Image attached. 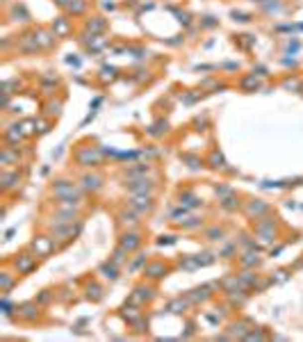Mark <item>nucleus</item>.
<instances>
[{"label":"nucleus","mask_w":303,"mask_h":342,"mask_svg":"<svg viewBox=\"0 0 303 342\" xmlns=\"http://www.w3.org/2000/svg\"><path fill=\"white\" fill-rule=\"evenodd\" d=\"M18 278H21V276H18V274L5 262V265H2V269H0V292L9 294L11 290L18 285Z\"/></svg>","instance_id":"5701e85b"},{"label":"nucleus","mask_w":303,"mask_h":342,"mask_svg":"<svg viewBox=\"0 0 303 342\" xmlns=\"http://www.w3.org/2000/svg\"><path fill=\"white\" fill-rule=\"evenodd\" d=\"M290 272L292 267H283V269H276V272H271V283H285L287 278H290Z\"/></svg>","instance_id":"3c124183"},{"label":"nucleus","mask_w":303,"mask_h":342,"mask_svg":"<svg viewBox=\"0 0 303 342\" xmlns=\"http://www.w3.org/2000/svg\"><path fill=\"white\" fill-rule=\"evenodd\" d=\"M130 329H132V331H135L137 336H146V333H148V317L144 315L139 322H135V324L130 326Z\"/></svg>","instance_id":"603ef678"},{"label":"nucleus","mask_w":303,"mask_h":342,"mask_svg":"<svg viewBox=\"0 0 303 342\" xmlns=\"http://www.w3.org/2000/svg\"><path fill=\"white\" fill-rule=\"evenodd\" d=\"M180 160L187 162V167H192V169H201V167L205 165V160H203V158L192 155V153H180Z\"/></svg>","instance_id":"09e8293b"},{"label":"nucleus","mask_w":303,"mask_h":342,"mask_svg":"<svg viewBox=\"0 0 303 342\" xmlns=\"http://www.w3.org/2000/svg\"><path fill=\"white\" fill-rule=\"evenodd\" d=\"M5 262L18 274V276H30V274L39 267V256L32 251V249H30V246H25V249L16 251L11 258H7Z\"/></svg>","instance_id":"7ed1b4c3"},{"label":"nucleus","mask_w":303,"mask_h":342,"mask_svg":"<svg viewBox=\"0 0 303 342\" xmlns=\"http://www.w3.org/2000/svg\"><path fill=\"white\" fill-rule=\"evenodd\" d=\"M235 189L230 187V185H226V182H221V185H214V194L216 196H219V201H221V198H226L228 194H233Z\"/></svg>","instance_id":"6e6d98bb"},{"label":"nucleus","mask_w":303,"mask_h":342,"mask_svg":"<svg viewBox=\"0 0 303 342\" xmlns=\"http://www.w3.org/2000/svg\"><path fill=\"white\" fill-rule=\"evenodd\" d=\"M173 269H176V262L164 260V258H151V260L146 262V267L141 269V276L146 278V281H153V283H160Z\"/></svg>","instance_id":"6e6552de"},{"label":"nucleus","mask_w":303,"mask_h":342,"mask_svg":"<svg viewBox=\"0 0 303 342\" xmlns=\"http://www.w3.org/2000/svg\"><path fill=\"white\" fill-rule=\"evenodd\" d=\"M271 212V205L267 203L265 198H255V196H249L246 201L242 203V214L246 219L255 221V219H262L265 214Z\"/></svg>","instance_id":"ddd939ff"},{"label":"nucleus","mask_w":303,"mask_h":342,"mask_svg":"<svg viewBox=\"0 0 303 342\" xmlns=\"http://www.w3.org/2000/svg\"><path fill=\"white\" fill-rule=\"evenodd\" d=\"M233 16H235V21H251L246 14H242V11H233Z\"/></svg>","instance_id":"bf43d9fd"},{"label":"nucleus","mask_w":303,"mask_h":342,"mask_svg":"<svg viewBox=\"0 0 303 342\" xmlns=\"http://www.w3.org/2000/svg\"><path fill=\"white\" fill-rule=\"evenodd\" d=\"M60 85H62V80L57 75L50 73V71H46V75L39 78V89L43 91V96H55L57 89H60Z\"/></svg>","instance_id":"7c9ffc66"},{"label":"nucleus","mask_w":303,"mask_h":342,"mask_svg":"<svg viewBox=\"0 0 303 342\" xmlns=\"http://www.w3.org/2000/svg\"><path fill=\"white\" fill-rule=\"evenodd\" d=\"M123 203L130 205V208L135 210V212H139L141 217H151L153 212H155V194H125Z\"/></svg>","instance_id":"1a4fd4ad"},{"label":"nucleus","mask_w":303,"mask_h":342,"mask_svg":"<svg viewBox=\"0 0 303 342\" xmlns=\"http://www.w3.org/2000/svg\"><path fill=\"white\" fill-rule=\"evenodd\" d=\"M176 267L183 269V272H196L201 265H199V260H196V256H183L176 260Z\"/></svg>","instance_id":"79ce46f5"},{"label":"nucleus","mask_w":303,"mask_h":342,"mask_svg":"<svg viewBox=\"0 0 303 342\" xmlns=\"http://www.w3.org/2000/svg\"><path fill=\"white\" fill-rule=\"evenodd\" d=\"M157 285L153 283V281H141V283H137L135 288H132V292L128 294V304H135V306H141V308H146V306H151L153 301L157 299Z\"/></svg>","instance_id":"0eeeda50"},{"label":"nucleus","mask_w":303,"mask_h":342,"mask_svg":"<svg viewBox=\"0 0 303 342\" xmlns=\"http://www.w3.org/2000/svg\"><path fill=\"white\" fill-rule=\"evenodd\" d=\"M73 162L78 167H85V169H98V167H103L105 158H103V151L98 149V146L78 144L76 151H73Z\"/></svg>","instance_id":"20e7f679"},{"label":"nucleus","mask_w":303,"mask_h":342,"mask_svg":"<svg viewBox=\"0 0 303 342\" xmlns=\"http://www.w3.org/2000/svg\"><path fill=\"white\" fill-rule=\"evenodd\" d=\"M30 249H32L34 253L39 256V260H48L50 256H55L57 251H62L60 244H57V240H55L53 235H50L48 230H39V233H34L32 240H30Z\"/></svg>","instance_id":"39448f33"},{"label":"nucleus","mask_w":303,"mask_h":342,"mask_svg":"<svg viewBox=\"0 0 303 342\" xmlns=\"http://www.w3.org/2000/svg\"><path fill=\"white\" fill-rule=\"evenodd\" d=\"M82 292H85V299L92 301V304H98V301L105 299V288H103V283H98L96 276L82 281Z\"/></svg>","instance_id":"6ab92c4d"},{"label":"nucleus","mask_w":303,"mask_h":342,"mask_svg":"<svg viewBox=\"0 0 303 342\" xmlns=\"http://www.w3.org/2000/svg\"><path fill=\"white\" fill-rule=\"evenodd\" d=\"M48 194L53 201H64V203H73L78 208H87V194L78 182L69 180V178H55L50 182Z\"/></svg>","instance_id":"f257e3e1"},{"label":"nucleus","mask_w":303,"mask_h":342,"mask_svg":"<svg viewBox=\"0 0 303 342\" xmlns=\"http://www.w3.org/2000/svg\"><path fill=\"white\" fill-rule=\"evenodd\" d=\"M114 219H116L119 230H123V228H139L141 221H144V217H141L139 212H135L130 205L123 203V208L114 210Z\"/></svg>","instance_id":"dca6fc26"},{"label":"nucleus","mask_w":303,"mask_h":342,"mask_svg":"<svg viewBox=\"0 0 303 342\" xmlns=\"http://www.w3.org/2000/svg\"><path fill=\"white\" fill-rule=\"evenodd\" d=\"M71 2H73V0H53V5H57V7H60V9H62V11H64V9H66V7H69V5H71Z\"/></svg>","instance_id":"13d9d810"},{"label":"nucleus","mask_w":303,"mask_h":342,"mask_svg":"<svg viewBox=\"0 0 303 342\" xmlns=\"http://www.w3.org/2000/svg\"><path fill=\"white\" fill-rule=\"evenodd\" d=\"M203 240L221 244V242L226 240V226H223V224H210V226H205V228H203Z\"/></svg>","instance_id":"72a5a7b5"},{"label":"nucleus","mask_w":303,"mask_h":342,"mask_svg":"<svg viewBox=\"0 0 303 342\" xmlns=\"http://www.w3.org/2000/svg\"><path fill=\"white\" fill-rule=\"evenodd\" d=\"M216 256L221 258V260H233V258L239 256V244L237 240H223L221 244H219V249H216Z\"/></svg>","instance_id":"473e14b6"},{"label":"nucleus","mask_w":303,"mask_h":342,"mask_svg":"<svg viewBox=\"0 0 303 342\" xmlns=\"http://www.w3.org/2000/svg\"><path fill=\"white\" fill-rule=\"evenodd\" d=\"M119 274H121V267H119V265H114L112 260L101 262V265H98V269H96V276L103 278V281H109V283L119 281Z\"/></svg>","instance_id":"2f4dec72"},{"label":"nucleus","mask_w":303,"mask_h":342,"mask_svg":"<svg viewBox=\"0 0 303 342\" xmlns=\"http://www.w3.org/2000/svg\"><path fill=\"white\" fill-rule=\"evenodd\" d=\"M43 230H48L50 235L57 240L60 249L69 246L71 242H76L82 233V221H76V224H55V226H46Z\"/></svg>","instance_id":"423d86ee"},{"label":"nucleus","mask_w":303,"mask_h":342,"mask_svg":"<svg viewBox=\"0 0 303 342\" xmlns=\"http://www.w3.org/2000/svg\"><path fill=\"white\" fill-rule=\"evenodd\" d=\"M0 165H2V169H18V165H23L18 149L2 146V151H0Z\"/></svg>","instance_id":"393cba45"},{"label":"nucleus","mask_w":303,"mask_h":342,"mask_svg":"<svg viewBox=\"0 0 303 342\" xmlns=\"http://www.w3.org/2000/svg\"><path fill=\"white\" fill-rule=\"evenodd\" d=\"M34 32H37V41H39V48L41 50H53L57 46L60 39L55 37V32L50 27H43V25H37L34 27Z\"/></svg>","instance_id":"a878e982"},{"label":"nucleus","mask_w":303,"mask_h":342,"mask_svg":"<svg viewBox=\"0 0 303 342\" xmlns=\"http://www.w3.org/2000/svg\"><path fill=\"white\" fill-rule=\"evenodd\" d=\"M148 173H155V167L151 165V162H135V165L125 167L123 171H121V178L123 180H130V178H139V176H148Z\"/></svg>","instance_id":"b1692460"},{"label":"nucleus","mask_w":303,"mask_h":342,"mask_svg":"<svg viewBox=\"0 0 303 342\" xmlns=\"http://www.w3.org/2000/svg\"><path fill=\"white\" fill-rule=\"evenodd\" d=\"M21 128H23V133H25L27 139H32V137H37V135H39L37 119H23V121H21Z\"/></svg>","instance_id":"de8ad7c7"},{"label":"nucleus","mask_w":303,"mask_h":342,"mask_svg":"<svg viewBox=\"0 0 303 342\" xmlns=\"http://www.w3.org/2000/svg\"><path fill=\"white\" fill-rule=\"evenodd\" d=\"M50 30L55 32L57 39H69V37H73V21H71L69 14H60V16L50 23Z\"/></svg>","instance_id":"aec40b11"},{"label":"nucleus","mask_w":303,"mask_h":342,"mask_svg":"<svg viewBox=\"0 0 303 342\" xmlns=\"http://www.w3.org/2000/svg\"><path fill=\"white\" fill-rule=\"evenodd\" d=\"M62 107H64V101H62V98L55 101V96H50L48 101L43 103V112L41 114H46V117H50V119H57L62 114Z\"/></svg>","instance_id":"58836bf2"},{"label":"nucleus","mask_w":303,"mask_h":342,"mask_svg":"<svg viewBox=\"0 0 303 342\" xmlns=\"http://www.w3.org/2000/svg\"><path fill=\"white\" fill-rule=\"evenodd\" d=\"M55 299H57V290H48V288L41 290V292L34 297V301H37V304H41L43 308H46V306H50Z\"/></svg>","instance_id":"49530a36"},{"label":"nucleus","mask_w":303,"mask_h":342,"mask_svg":"<svg viewBox=\"0 0 303 342\" xmlns=\"http://www.w3.org/2000/svg\"><path fill=\"white\" fill-rule=\"evenodd\" d=\"M242 194H237V192H233V194H228L226 198H221L219 201V208L221 210H226V212H237V210H242Z\"/></svg>","instance_id":"e433bc0d"},{"label":"nucleus","mask_w":303,"mask_h":342,"mask_svg":"<svg viewBox=\"0 0 303 342\" xmlns=\"http://www.w3.org/2000/svg\"><path fill=\"white\" fill-rule=\"evenodd\" d=\"M148 260H151V258H148V253H139L137 258L130 256V262H128V267H125V269H128V272H139L141 274V269L146 267Z\"/></svg>","instance_id":"a18cd8bd"},{"label":"nucleus","mask_w":303,"mask_h":342,"mask_svg":"<svg viewBox=\"0 0 303 342\" xmlns=\"http://www.w3.org/2000/svg\"><path fill=\"white\" fill-rule=\"evenodd\" d=\"M78 185H80L82 189H85V194H98L101 189L105 187V176L101 173V171L92 169V171H87V173H82L80 180H78Z\"/></svg>","instance_id":"f3484780"},{"label":"nucleus","mask_w":303,"mask_h":342,"mask_svg":"<svg viewBox=\"0 0 303 342\" xmlns=\"http://www.w3.org/2000/svg\"><path fill=\"white\" fill-rule=\"evenodd\" d=\"M285 89H290V91H301V87H303V80L301 78H285V80L281 82Z\"/></svg>","instance_id":"864d4df0"},{"label":"nucleus","mask_w":303,"mask_h":342,"mask_svg":"<svg viewBox=\"0 0 303 342\" xmlns=\"http://www.w3.org/2000/svg\"><path fill=\"white\" fill-rule=\"evenodd\" d=\"M205 165L210 167V169H214V171H226V173H233V169L228 167L223 153L216 149V146H214V149H210V153H207V158H205Z\"/></svg>","instance_id":"c85d7f7f"},{"label":"nucleus","mask_w":303,"mask_h":342,"mask_svg":"<svg viewBox=\"0 0 303 342\" xmlns=\"http://www.w3.org/2000/svg\"><path fill=\"white\" fill-rule=\"evenodd\" d=\"M130 256H132V253H130V251H125L123 246H119V244H116V246H114V251H112V256H109V260H112L114 265H119V267L123 269V267H128Z\"/></svg>","instance_id":"ea45409f"},{"label":"nucleus","mask_w":303,"mask_h":342,"mask_svg":"<svg viewBox=\"0 0 303 342\" xmlns=\"http://www.w3.org/2000/svg\"><path fill=\"white\" fill-rule=\"evenodd\" d=\"M43 320V306L37 301H23L16 308V322L21 324H39Z\"/></svg>","instance_id":"9b49d317"},{"label":"nucleus","mask_w":303,"mask_h":342,"mask_svg":"<svg viewBox=\"0 0 303 342\" xmlns=\"http://www.w3.org/2000/svg\"><path fill=\"white\" fill-rule=\"evenodd\" d=\"M107 27H109L107 18L101 16V14L85 18V23H82V30H85V32H89V34H105V32H107Z\"/></svg>","instance_id":"bb28decb"},{"label":"nucleus","mask_w":303,"mask_h":342,"mask_svg":"<svg viewBox=\"0 0 303 342\" xmlns=\"http://www.w3.org/2000/svg\"><path fill=\"white\" fill-rule=\"evenodd\" d=\"M23 187V173H18V169H2L0 173V189L5 196H14L16 192H21Z\"/></svg>","instance_id":"4468645a"},{"label":"nucleus","mask_w":303,"mask_h":342,"mask_svg":"<svg viewBox=\"0 0 303 342\" xmlns=\"http://www.w3.org/2000/svg\"><path fill=\"white\" fill-rule=\"evenodd\" d=\"M144 228H123V230H119V237H116V244L119 246H123L125 251H130V253H137L144 246Z\"/></svg>","instance_id":"9d476101"},{"label":"nucleus","mask_w":303,"mask_h":342,"mask_svg":"<svg viewBox=\"0 0 303 342\" xmlns=\"http://www.w3.org/2000/svg\"><path fill=\"white\" fill-rule=\"evenodd\" d=\"M244 340H251V342H260V340H269V333L265 331V329H253V331L249 333V336L244 338Z\"/></svg>","instance_id":"5fc2aeb1"},{"label":"nucleus","mask_w":303,"mask_h":342,"mask_svg":"<svg viewBox=\"0 0 303 342\" xmlns=\"http://www.w3.org/2000/svg\"><path fill=\"white\" fill-rule=\"evenodd\" d=\"M253 235L258 237L262 244H271L281 237V219L276 214H265L262 219H255L253 221Z\"/></svg>","instance_id":"f03ea898"},{"label":"nucleus","mask_w":303,"mask_h":342,"mask_svg":"<svg viewBox=\"0 0 303 342\" xmlns=\"http://www.w3.org/2000/svg\"><path fill=\"white\" fill-rule=\"evenodd\" d=\"M121 185L130 194H157V189H160L157 178H151V173L148 176H139V178H130V180H123Z\"/></svg>","instance_id":"f8f14e48"},{"label":"nucleus","mask_w":303,"mask_h":342,"mask_svg":"<svg viewBox=\"0 0 303 342\" xmlns=\"http://www.w3.org/2000/svg\"><path fill=\"white\" fill-rule=\"evenodd\" d=\"M157 244H160V246L176 244V235H160V237H157Z\"/></svg>","instance_id":"4d7b16f0"},{"label":"nucleus","mask_w":303,"mask_h":342,"mask_svg":"<svg viewBox=\"0 0 303 342\" xmlns=\"http://www.w3.org/2000/svg\"><path fill=\"white\" fill-rule=\"evenodd\" d=\"M14 48H16V53L21 55H34L39 53V41H37V32H34V27L32 30H23L21 34H16L14 37Z\"/></svg>","instance_id":"2eb2a0df"},{"label":"nucleus","mask_w":303,"mask_h":342,"mask_svg":"<svg viewBox=\"0 0 303 342\" xmlns=\"http://www.w3.org/2000/svg\"><path fill=\"white\" fill-rule=\"evenodd\" d=\"M116 78H119V69H116V66H109V64L101 66V69H98V73H96V80L101 82L103 87L112 85Z\"/></svg>","instance_id":"c9c22d12"},{"label":"nucleus","mask_w":303,"mask_h":342,"mask_svg":"<svg viewBox=\"0 0 303 342\" xmlns=\"http://www.w3.org/2000/svg\"><path fill=\"white\" fill-rule=\"evenodd\" d=\"M237 85H239V89L242 91H255V89L262 87V82H260V78H255V73H246Z\"/></svg>","instance_id":"a19ab883"},{"label":"nucleus","mask_w":303,"mask_h":342,"mask_svg":"<svg viewBox=\"0 0 303 342\" xmlns=\"http://www.w3.org/2000/svg\"><path fill=\"white\" fill-rule=\"evenodd\" d=\"M255 329V324L249 320V317H237V320L228 322L226 326V333L230 336V340H235V338H239V340H244V338L249 336L251 331Z\"/></svg>","instance_id":"a211bd4d"},{"label":"nucleus","mask_w":303,"mask_h":342,"mask_svg":"<svg viewBox=\"0 0 303 342\" xmlns=\"http://www.w3.org/2000/svg\"><path fill=\"white\" fill-rule=\"evenodd\" d=\"M178 203L192 210V208H199V205H203V198L196 196L194 189L185 187V189H178Z\"/></svg>","instance_id":"f704fd0d"},{"label":"nucleus","mask_w":303,"mask_h":342,"mask_svg":"<svg viewBox=\"0 0 303 342\" xmlns=\"http://www.w3.org/2000/svg\"><path fill=\"white\" fill-rule=\"evenodd\" d=\"M89 7H92V0H73L64 9V14H69L71 18H78V16H85L87 11H89Z\"/></svg>","instance_id":"4c0bfd02"},{"label":"nucleus","mask_w":303,"mask_h":342,"mask_svg":"<svg viewBox=\"0 0 303 342\" xmlns=\"http://www.w3.org/2000/svg\"><path fill=\"white\" fill-rule=\"evenodd\" d=\"M25 133H23L21 128V121H16L14 126H7L5 130H2V142H5V146H14V149H21V142H25Z\"/></svg>","instance_id":"412c9836"},{"label":"nucleus","mask_w":303,"mask_h":342,"mask_svg":"<svg viewBox=\"0 0 303 342\" xmlns=\"http://www.w3.org/2000/svg\"><path fill=\"white\" fill-rule=\"evenodd\" d=\"M237 240V244H239V251H251V249H258L260 251V246H258V242H255V235L253 237H249V233H239V237H235Z\"/></svg>","instance_id":"37998d69"},{"label":"nucleus","mask_w":303,"mask_h":342,"mask_svg":"<svg viewBox=\"0 0 303 342\" xmlns=\"http://www.w3.org/2000/svg\"><path fill=\"white\" fill-rule=\"evenodd\" d=\"M119 317L128 326H132L135 322H139L141 317H144V308H141V306H135V304H128V301H125V304L119 308Z\"/></svg>","instance_id":"cd10ccee"},{"label":"nucleus","mask_w":303,"mask_h":342,"mask_svg":"<svg viewBox=\"0 0 303 342\" xmlns=\"http://www.w3.org/2000/svg\"><path fill=\"white\" fill-rule=\"evenodd\" d=\"M216 253H212V251H203V253H196V260H199V265L201 267H210V265H214L216 262Z\"/></svg>","instance_id":"8fccbe9b"},{"label":"nucleus","mask_w":303,"mask_h":342,"mask_svg":"<svg viewBox=\"0 0 303 342\" xmlns=\"http://www.w3.org/2000/svg\"><path fill=\"white\" fill-rule=\"evenodd\" d=\"M235 260H237L239 269H258L265 258L260 256L258 249H251V251H239V256L235 258Z\"/></svg>","instance_id":"4be33fe9"},{"label":"nucleus","mask_w":303,"mask_h":342,"mask_svg":"<svg viewBox=\"0 0 303 342\" xmlns=\"http://www.w3.org/2000/svg\"><path fill=\"white\" fill-rule=\"evenodd\" d=\"M192 308V301L187 299V294H180V297H173L164 304V310L167 313H173V315H187V310Z\"/></svg>","instance_id":"c756f323"},{"label":"nucleus","mask_w":303,"mask_h":342,"mask_svg":"<svg viewBox=\"0 0 303 342\" xmlns=\"http://www.w3.org/2000/svg\"><path fill=\"white\" fill-rule=\"evenodd\" d=\"M180 230H201L203 228V217H196V214H190L187 219H183L178 224Z\"/></svg>","instance_id":"c03bdc74"}]
</instances>
